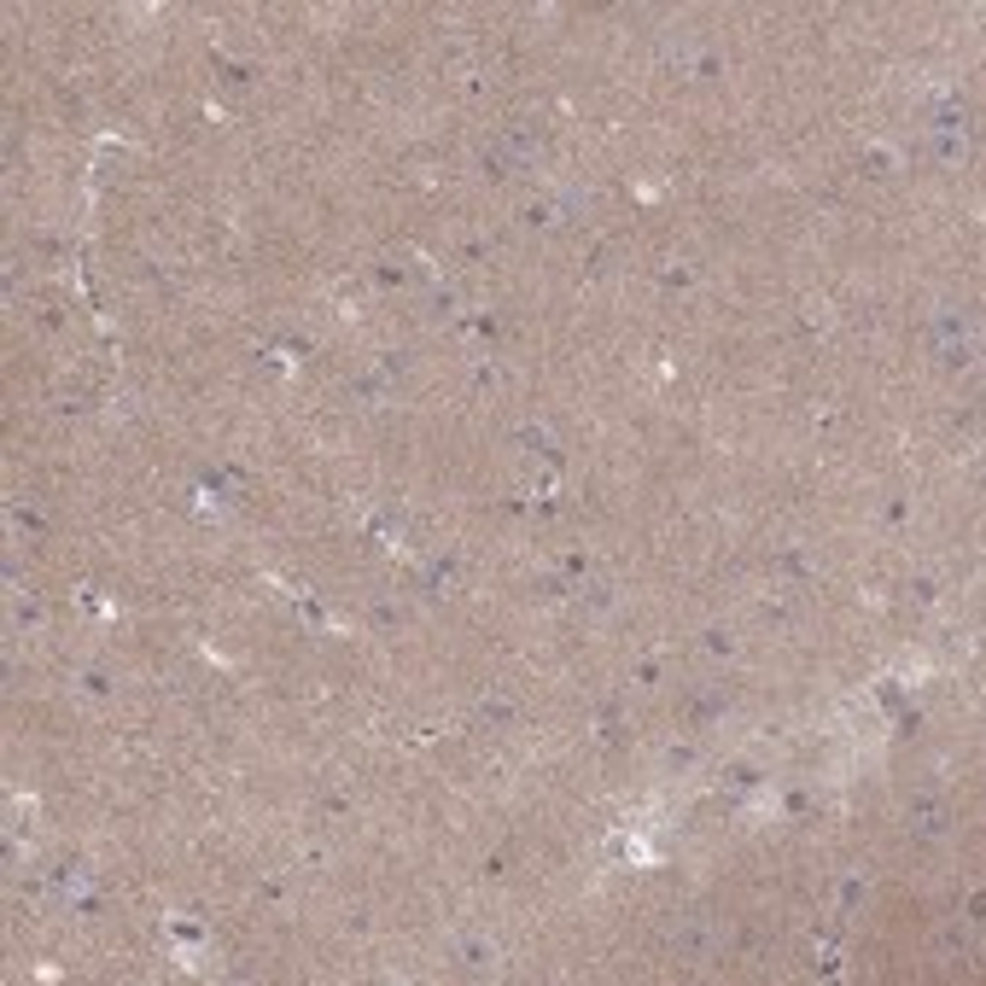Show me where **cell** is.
Segmentation results:
<instances>
[{
	"mask_svg": "<svg viewBox=\"0 0 986 986\" xmlns=\"http://www.w3.org/2000/svg\"><path fill=\"white\" fill-rule=\"evenodd\" d=\"M543 164V141L532 129H508L497 146H490V169H502V176H532Z\"/></svg>",
	"mask_w": 986,
	"mask_h": 986,
	"instance_id": "cell-2",
	"label": "cell"
},
{
	"mask_svg": "<svg viewBox=\"0 0 986 986\" xmlns=\"http://www.w3.org/2000/svg\"><path fill=\"white\" fill-rule=\"evenodd\" d=\"M940 356H946L951 368L975 356V316H958V310L940 316Z\"/></svg>",
	"mask_w": 986,
	"mask_h": 986,
	"instance_id": "cell-4",
	"label": "cell"
},
{
	"mask_svg": "<svg viewBox=\"0 0 986 986\" xmlns=\"http://www.w3.org/2000/svg\"><path fill=\"white\" fill-rule=\"evenodd\" d=\"M450 958L462 963V969H473V975H485V969L502 963V951L490 946V940H479V934H455V940H450Z\"/></svg>",
	"mask_w": 986,
	"mask_h": 986,
	"instance_id": "cell-5",
	"label": "cell"
},
{
	"mask_svg": "<svg viewBox=\"0 0 986 986\" xmlns=\"http://www.w3.org/2000/svg\"><path fill=\"white\" fill-rule=\"evenodd\" d=\"M706 654H712V660H724V654H736V642H729L724 631H706Z\"/></svg>",
	"mask_w": 986,
	"mask_h": 986,
	"instance_id": "cell-9",
	"label": "cell"
},
{
	"mask_svg": "<svg viewBox=\"0 0 986 986\" xmlns=\"http://www.w3.org/2000/svg\"><path fill=\"white\" fill-rule=\"evenodd\" d=\"M514 718H520V712H514L508 694H485V701H479V724L485 729H514Z\"/></svg>",
	"mask_w": 986,
	"mask_h": 986,
	"instance_id": "cell-7",
	"label": "cell"
},
{
	"mask_svg": "<svg viewBox=\"0 0 986 986\" xmlns=\"http://www.w3.org/2000/svg\"><path fill=\"white\" fill-rule=\"evenodd\" d=\"M940 946H946V958H958V951H963V958H969V963H975V928H963V923H951Z\"/></svg>",
	"mask_w": 986,
	"mask_h": 986,
	"instance_id": "cell-8",
	"label": "cell"
},
{
	"mask_svg": "<svg viewBox=\"0 0 986 986\" xmlns=\"http://www.w3.org/2000/svg\"><path fill=\"white\" fill-rule=\"evenodd\" d=\"M666 946H672V958H684L689 969H706V963H718V951H724V923L712 911H677L666 923Z\"/></svg>",
	"mask_w": 986,
	"mask_h": 986,
	"instance_id": "cell-1",
	"label": "cell"
},
{
	"mask_svg": "<svg viewBox=\"0 0 986 986\" xmlns=\"http://www.w3.org/2000/svg\"><path fill=\"white\" fill-rule=\"evenodd\" d=\"M373 625H380V631H403V625H409V602L380 590V596H373Z\"/></svg>",
	"mask_w": 986,
	"mask_h": 986,
	"instance_id": "cell-6",
	"label": "cell"
},
{
	"mask_svg": "<svg viewBox=\"0 0 986 986\" xmlns=\"http://www.w3.org/2000/svg\"><path fill=\"white\" fill-rule=\"evenodd\" d=\"M951 835V806L940 794H916L911 800V841H946Z\"/></svg>",
	"mask_w": 986,
	"mask_h": 986,
	"instance_id": "cell-3",
	"label": "cell"
}]
</instances>
